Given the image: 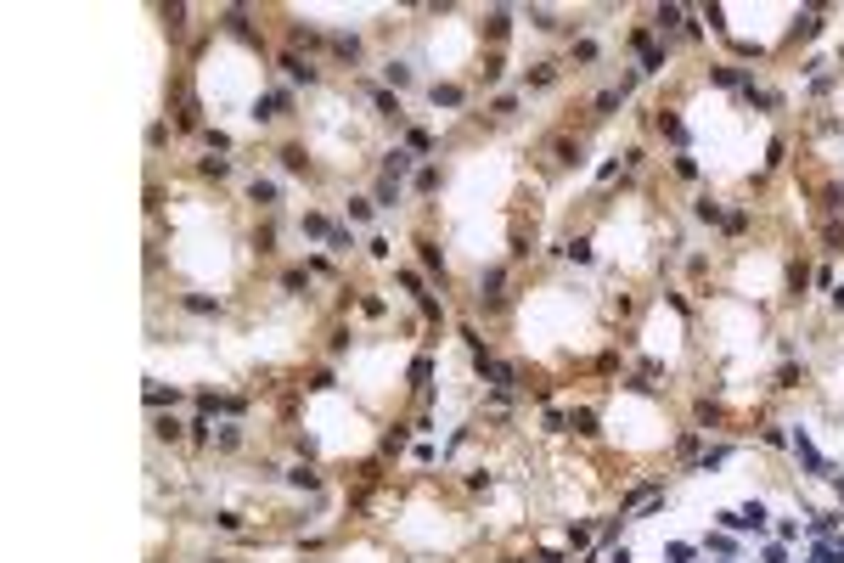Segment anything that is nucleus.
<instances>
[{
  "mask_svg": "<svg viewBox=\"0 0 844 563\" xmlns=\"http://www.w3.org/2000/svg\"><path fill=\"white\" fill-rule=\"evenodd\" d=\"M400 287H405V293H416V298H422V276H416V271H400Z\"/></svg>",
  "mask_w": 844,
  "mask_h": 563,
  "instance_id": "nucleus-30",
  "label": "nucleus"
},
{
  "mask_svg": "<svg viewBox=\"0 0 844 563\" xmlns=\"http://www.w3.org/2000/svg\"><path fill=\"white\" fill-rule=\"evenodd\" d=\"M422 265H428V271H439V276H445V253H439L434 242H422Z\"/></svg>",
  "mask_w": 844,
  "mask_h": 563,
  "instance_id": "nucleus-17",
  "label": "nucleus"
},
{
  "mask_svg": "<svg viewBox=\"0 0 844 563\" xmlns=\"http://www.w3.org/2000/svg\"><path fill=\"white\" fill-rule=\"evenodd\" d=\"M788 445H793V456H799V467H805V473H816V479H838V473L827 467V456L811 445V434H805V428H793V434H788Z\"/></svg>",
  "mask_w": 844,
  "mask_h": 563,
  "instance_id": "nucleus-1",
  "label": "nucleus"
},
{
  "mask_svg": "<svg viewBox=\"0 0 844 563\" xmlns=\"http://www.w3.org/2000/svg\"><path fill=\"white\" fill-rule=\"evenodd\" d=\"M371 102H377V113H389V118H400V96H389V91H371Z\"/></svg>",
  "mask_w": 844,
  "mask_h": 563,
  "instance_id": "nucleus-16",
  "label": "nucleus"
},
{
  "mask_svg": "<svg viewBox=\"0 0 844 563\" xmlns=\"http://www.w3.org/2000/svg\"><path fill=\"white\" fill-rule=\"evenodd\" d=\"M371 208H377L371 197H349V220H355V226H366V220H371Z\"/></svg>",
  "mask_w": 844,
  "mask_h": 563,
  "instance_id": "nucleus-10",
  "label": "nucleus"
},
{
  "mask_svg": "<svg viewBox=\"0 0 844 563\" xmlns=\"http://www.w3.org/2000/svg\"><path fill=\"white\" fill-rule=\"evenodd\" d=\"M152 434H158V440H181V422H175V417H163V422L152 428Z\"/></svg>",
  "mask_w": 844,
  "mask_h": 563,
  "instance_id": "nucleus-24",
  "label": "nucleus"
},
{
  "mask_svg": "<svg viewBox=\"0 0 844 563\" xmlns=\"http://www.w3.org/2000/svg\"><path fill=\"white\" fill-rule=\"evenodd\" d=\"M591 541V524H569V546H585Z\"/></svg>",
  "mask_w": 844,
  "mask_h": 563,
  "instance_id": "nucleus-31",
  "label": "nucleus"
},
{
  "mask_svg": "<svg viewBox=\"0 0 844 563\" xmlns=\"http://www.w3.org/2000/svg\"><path fill=\"white\" fill-rule=\"evenodd\" d=\"M681 17H687L681 6H659V28H664V34H670V28H681Z\"/></svg>",
  "mask_w": 844,
  "mask_h": 563,
  "instance_id": "nucleus-15",
  "label": "nucleus"
},
{
  "mask_svg": "<svg viewBox=\"0 0 844 563\" xmlns=\"http://www.w3.org/2000/svg\"><path fill=\"white\" fill-rule=\"evenodd\" d=\"M371 203H377V208H394V203H400V181L383 175V181H377V197H371Z\"/></svg>",
  "mask_w": 844,
  "mask_h": 563,
  "instance_id": "nucleus-5",
  "label": "nucleus"
},
{
  "mask_svg": "<svg viewBox=\"0 0 844 563\" xmlns=\"http://www.w3.org/2000/svg\"><path fill=\"white\" fill-rule=\"evenodd\" d=\"M833 530H838V512H816V518H811V535H816V541L833 535Z\"/></svg>",
  "mask_w": 844,
  "mask_h": 563,
  "instance_id": "nucleus-9",
  "label": "nucleus"
},
{
  "mask_svg": "<svg viewBox=\"0 0 844 563\" xmlns=\"http://www.w3.org/2000/svg\"><path fill=\"white\" fill-rule=\"evenodd\" d=\"M405 169H411V147H394V152L383 158V175H389V181H400Z\"/></svg>",
  "mask_w": 844,
  "mask_h": 563,
  "instance_id": "nucleus-4",
  "label": "nucleus"
},
{
  "mask_svg": "<svg viewBox=\"0 0 844 563\" xmlns=\"http://www.w3.org/2000/svg\"><path fill=\"white\" fill-rule=\"evenodd\" d=\"M332 51H338V57H349V62H355V57H360V39H355V34H338V39H332Z\"/></svg>",
  "mask_w": 844,
  "mask_h": 563,
  "instance_id": "nucleus-12",
  "label": "nucleus"
},
{
  "mask_svg": "<svg viewBox=\"0 0 844 563\" xmlns=\"http://www.w3.org/2000/svg\"><path fill=\"white\" fill-rule=\"evenodd\" d=\"M506 23H513V12H490V34H495V39L506 34Z\"/></svg>",
  "mask_w": 844,
  "mask_h": 563,
  "instance_id": "nucleus-28",
  "label": "nucleus"
},
{
  "mask_svg": "<svg viewBox=\"0 0 844 563\" xmlns=\"http://www.w3.org/2000/svg\"><path fill=\"white\" fill-rule=\"evenodd\" d=\"M704 552H721V557H732V552H737V541H732V535H704Z\"/></svg>",
  "mask_w": 844,
  "mask_h": 563,
  "instance_id": "nucleus-11",
  "label": "nucleus"
},
{
  "mask_svg": "<svg viewBox=\"0 0 844 563\" xmlns=\"http://www.w3.org/2000/svg\"><path fill=\"white\" fill-rule=\"evenodd\" d=\"M276 107H287V91H270V96H259V102H253V124H270V118H276Z\"/></svg>",
  "mask_w": 844,
  "mask_h": 563,
  "instance_id": "nucleus-2",
  "label": "nucleus"
},
{
  "mask_svg": "<svg viewBox=\"0 0 844 563\" xmlns=\"http://www.w3.org/2000/svg\"><path fill=\"white\" fill-rule=\"evenodd\" d=\"M287 485H299V490H321V479H315L310 467H293V473H287Z\"/></svg>",
  "mask_w": 844,
  "mask_h": 563,
  "instance_id": "nucleus-14",
  "label": "nucleus"
},
{
  "mask_svg": "<svg viewBox=\"0 0 844 563\" xmlns=\"http://www.w3.org/2000/svg\"><path fill=\"white\" fill-rule=\"evenodd\" d=\"M608 563H630V552H625V546H619V552H614V557H608Z\"/></svg>",
  "mask_w": 844,
  "mask_h": 563,
  "instance_id": "nucleus-32",
  "label": "nucleus"
},
{
  "mask_svg": "<svg viewBox=\"0 0 844 563\" xmlns=\"http://www.w3.org/2000/svg\"><path fill=\"white\" fill-rule=\"evenodd\" d=\"M664 557H670V563H687V557H692V546H687V541H670V546H664Z\"/></svg>",
  "mask_w": 844,
  "mask_h": 563,
  "instance_id": "nucleus-23",
  "label": "nucleus"
},
{
  "mask_svg": "<svg viewBox=\"0 0 844 563\" xmlns=\"http://www.w3.org/2000/svg\"><path fill=\"white\" fill-rule=\"evenodd\" d=\"M214 445H220V451H237V445H242V428H220Z\"/></svg>",
  "mask_w": 844,
  "mask_h": 563,
  "instance_id": "nucleus-22",
  "label": "nucleus"
},
{
  "mask_svg": "<svg viewBox=\"0 0 844 563\" xmlns=\"http://www.w3.org/2000/svg\"><path fill=\"white\" fill-rule=\"evenodd\" d=\"M726 462H732V445H715V451H704V462H698V467H704V473H715V467H726Z\"/></svg>",
  "mask_w": 844,
  "mask_h": 563,
  "instance_id": "nucleus-8",
  "label": "nucleus"
},
{
  "mask_svg": "<svg viewBox=\"0 0 844 563\" xmlns=\"http://www.w3.org/2000/svg\"><path fill=\"white\" fill-rule=\"evenodd\" d=\"M203 175H214V181H220V175H231V163H226V158H203Z\"/></svg>",
  "mask_w": 844,
  "mask_h": 563,
  "instance_id": "nucleus-25",
  "label": "nucleus"
},
{
  "mask_svg": "<svg viewBox=\"0 0 844 563\" xmlns=\"http://www.w3.org/2000/svg\"><path fill=\"white\" fill-rule=\"evenodd\" d=\"M416 192H439V169H416Z\"/></svg>",
  "mask_w": 844,
  "mask_h": 563,
  "instance_id": "nucleus-19",
  "label": "nucleus"
},
{
  "mask_svg": "<svg viewBox=\"0 0 844 563\" xmlns=\"http://www.w3.org/2000/svg\"><path fill=\"white\" fill-rule=\"evenodd\" d=\"M214 563H226V557H214Z\"/></svg>",
  "mask_w": 844,
  "mask_h": 563,
  "instance_id": "nucleus-33",
  "label": "nucleus"
},
{
  "mask_svg": "<svg viewBox=\"0 0 844 563\" xmlns=\"http://www.w3.org/2000/svg\"><path fill=\"white\" fill-rule=\"evenodd\" d=\"M248 197L259 203V208H276V181H259V175H253V181H248Z\"/></svg>",
  "mask_w": 844,
  "mask_h": 563,
  "instance_id": "nucleus-3",
  "label": "nucleus"
},
{
  "mask_svg": "<svg viewBox=\"0 0 844 563\" xmlns=\"http://www.w3.org/2000/svg\"><path fill=\"white\" fill-rule=\"evenodd\" d=\"M383 79H389V84H405L411 73H405V62H389V68H383Z\"/></svg>",
  "mask_w": 844,
  "mask_h": 563,
  "instance_id": "nucleus-29",
  "label": "nucleus"
},
{
  "mask_svg": "<svg viewBox=\"0 0 844 563\" xmlns=\"http://www.w3.org/2000/svg\"><path fill=\"white\" fill-rule=\"evenodd\" d=\"M574 434L591 440V434H597V417H591V411H574Z\"/></svg>",
  "mask_w": 844,
  "mask_h": 563,
  "instance_id": "nucleus-21",
  "label": "nucleus"
},
{
  "mask_svg": "<svg viewBox=\"0 0 844 563\" xmlns=\"http://www.w3.org/2000/svg\"><path fill=\"white\" fill-rule=\"evenodd\" d=\"M428 377H434V361L416 355V361H411V383H428Z\"/></svg>",
  "mask_w": 844,
  "mask_h": 563,
  "instance_id": "nucleus-18",
  "label": "nucleus"
},
{
  "mask_svg": "<svg viewBox=\"0 0 844 563\" xmlns=\"http://www.w3.org/2000/svg\"><path fill=\"white\" fill-rule=\"evenodd\" d=\"M186 310H197V316H214L220 305H214V298H203V293H192V298H186Z\"/></svg>",
  "mask_w": 844,
  "mask_h": 563,
  "instance_id": "nucleus-20",
  "label": "nucleus"
},
{
  "mask_svg": "<svg viewBox=\"0 0 844 563\" xmlns=\"http://www.w3.org/2000/svg\"><path fill=\"white\" fill-rule=\"evenodd\" d=\"M175 400H181V395H175V388H163V383L147 388V406H175Z\"/></svg>",
  "mask_w": 844,
  "mask_h": 563,
  "instance_id": "nucleus-13",
  "label": "nucleus"
},
{
  "mask_svg": "<svg viewBox=\"0 0 844 563\" xmlns=\"http://www.w3.org/2000/svg\"><path fill=\"white\" fill-rule=\"evenodd\" d=\"M428 96H434V107H461V91H456V84H434Z\"/></svg>",
  "mask_w": 844,
  "mask_h": 563,
  "instance_id": "nucleus-7",
  "label": "nucleus"
},
{
  "mask_svg": "<svg viewBox=\"0 0 844 563\" xmlns=\"http://www.w3.org/2000/svg\"><path fill=\"white\" fill-rule=\"evenodd\" d=\"M552 79H558V68H552V62H540V68L529 73V84H552Z\"/></svg>",
  "mask_w": 844,
  "mask_h": 563,
  "instance_id": "nucleus-26",
  "label": "nucleus"
},
{
  "mask_svg": "<svg viewBox=\"0 0 844 563\" xmlns=\"http://www.w3.org/2000/svg\"><path fill=\"white\" fill-rule=\"evenodd\" d=\"M282 68H287V79H299V84H315V68H310V62H299V57H282Z\"/></svg>",
  "mask_w": 844,
  "mask_h": 563,
  "instance_id": "nucleus-6",
  "label": "nucleus"
},
{
  "mask_svg": "<svg viewBox=\"0 0 844 563\" xmlns=\"http://www.w3.org/2000/svg\"><path fill=\"white\" fill-rule=\"evenodd\" d=\"M816 28H822V12H805V17H799V34H805V39H811Z\"/></svg>",
  "mask_w": 844,
  "mask_h": 563,
  "instance_id": "nucleus-27",
  "label": "nucleus"
}]
</instances>
